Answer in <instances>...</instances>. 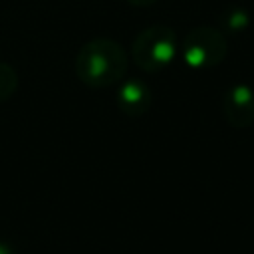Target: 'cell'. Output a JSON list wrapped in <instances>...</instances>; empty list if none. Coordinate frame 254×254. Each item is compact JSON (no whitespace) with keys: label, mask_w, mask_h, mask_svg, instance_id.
<instances>
[{"label":"cell","mask_w":254,"mask_h":254,"mask_svg":"<svg viewBox=\"0 0 254 254\" xmlns=\"http://www.w3.org/2000/svg\"><path fill=\"white\" fill-rule=\"evenodd\" d=\"M0 254H14V250H12V246H10V244L0 242Z\"/></svg>","instance_id":"9c48e42d"},{"label":"cell","mask_w":254,"mask_h":254,"mask_svg":"<svg viewBox=\"0 0 254 254\" xmlns=\"http://www.w3.org/2000/svg\"><path fill=\"white\" fill-rule=\"evenodd\" d=\"M131 56L143 71H163L179 56V38L171 26L153 24L135 36Z\"/></svg>","instance_id":"7a4b0ae2"},{"label":"cell","mask_w":254,"mask_h":254,"mask_svg":"<svg viewBox=\"0 0 254 254\" xmlns=\"http://www.w3.org/2000/svg\"><path fill=\"white\" fill-rule=\"evenodd\" d=\"M222 113L234 129H246L254 123V89L248 83H234L222 95Z\"/></svg>","instance_id":"277c9868"},{"label":"cell","mask_w":254,"mask_h":254,"mask_svg":"<svg viewBox=\"0 0 254 254\" xmlns=\"http://www.w3.org/2000/svg\"><path fill=\"white\" fill-rule=\"evenodd\" d=\"M228 52L226 36L214 26H196L179 42V54L187 67L204 71L216 67Z\"/></svg>","instance_id":"3957f363"},{"label":"cell","mask_w":254,"mask_h":254,"mask_svg":"<svg viewBox=\"0 0 254 254\" xmlns=\"http://www.w3.org/2000/svg\"><path fill=\"white\" fill-rule=\"evenodd\" d=\"M115 99H117V107L125 115L141 117L153 105V91L141 79H127L119 85V89L115 93Z\"/></svg>","instance_id":"5b68a950"},{"label":"cell","mask_w":254,"mask_h":254,"mask_svg":"<svg viewBox=\"0 0 254 254\" xmlns=\"http://www.w3.org/2000/svg\"><path fill=\"white\" fill-rule=\"evenodd\" d=\"M18 89V73L12 65L0 62V103L10 99Z\"/></svg>","instance_id":"8992f818"},{"label":"cell","mask_w":254,"mask_h":254,"mask_svg":"<svg viewBox=\"0 0 254 254\" xmlns=\"http://www.w3.org/2000/svg\"><path fill=\"white\" fill-rule=\"evenodd\" d=\"M228 26H232V28H246V24H248V16H246V12H242V10H238V8H232V10H228Z\"/></svg>","instance_id":"52a82bcc"},{"label":"cell","mask_w":254,"mask_h":254,"mask_svg":"<svg viewBox=\"0 0 254 254\" xmlns=\"http://www.w3.org/2000/svg\"><path fill=\"white\" fill-rule=\"evenodd\" d=\"M125 2L131 4V6H137V8H147V6L155 4L157 0H125Z\"/></svg>","instance_id":"ba28073f"},{"label":"cell","mask_w":254,"mask_h":254,"mask_svg":"<svg viewBox=\"0 0 254 254\" xmlns=\"http://www.w3.org/2000/svg\"><path fill=\"white\" fill-rule=\"evenodd\" d=\"M127 52L111 38H93L85 42L73 62L77 79L93 89L119 83L127 73Z\"/></svg>","instance_id":"6da1fadb"}]
</instances>
